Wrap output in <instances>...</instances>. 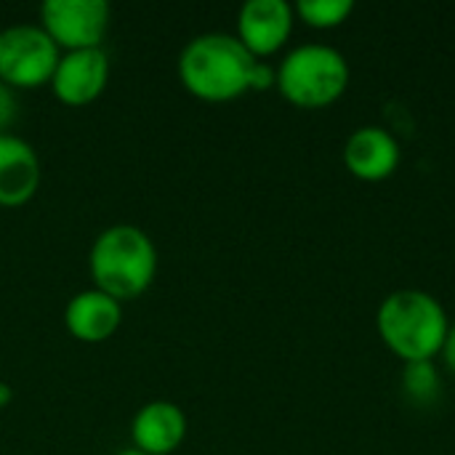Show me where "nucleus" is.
<instances>
[{"instance_id":"1","label":"nucleus","mask_w":455,"mask_h":455,"mask_svg":"<svg viewBox=\"0 0 455 455\" xmlns=\"http://www.w3.org/2000/svg\"><path fill=\"white\" fill-rule=\"evenodd\" d=\"M256 56L227 32H203L179 53L181 85L203 101H232L251 91Z\"/></svg>"},{"instance_id":"2","label":"nucleus","mask_w":455,"mask_h":455,"mask_svg":"<svg viewBox=\"0 0 455 455\" xmlns=\"http://www.w3.org/2000/svg\"><path fill=\"white\" fill-rule=\"evenodd\" d=\"M381 341L403 363L435 360L451 331L445 307L427 291L403 288L389 293L376 315Z\"/></svg>"},{"instance_id":"3","label":"nucleus","mask_w":455,"mask_h":455,"mask_svg":"<svg viewBox=\"0 0 455 455\" xmlns=\"http://www.w3.org/2000/svg\"><path fill=\"white\" fill-rule=\"evenodd\" d=\"M88 267L93 288L123 304L152 285L157 272V248L144 229L133 224H115L96 235Z\"/></svg>"},{"instance_id":"4","label":"nucleus","mask_w":455,"mask_h":455,"mask_svg":"<svg viewBox=\"0 0 455 455\" xmlns=\"http://www.w3.org/2000/svg\"><path fill=\"white\" fill-rule=\"evenodd\" d=\"M349 64L341 51L325 43H304L288 51L277 67V91L293 107L323 109L344 96Z\"/></svg>"},{"instance_id":"5","label":"nucleus","mask_w":455,"mask_h":455,"mask_svg":"<svg viewBox=\"0 0 455 455\" xmlns=\"http://www.w3.org/2000/svg\"><path fill=\"white\" fill-rule=\"evenodd\" d=\"M59 56V45L40 24H11L0 29V80L11 88L51 83Z\"/></svg>"},{"instance_id":"6","label":"nucleus","mask_w":455,"mask_h":455,"mask_svg":"<svg viewBox=\"0 0 455 455\" xmlns=\"http://www.w3.org/2000/svg\"><path fill=\"white\" fill-rule=\"evenodd\" d=\"M109 13L107 0H45L40 5V27L59 51L101 48Z\"/></svg>"},{"instance_id":"7","label":"nucleus","mask_w":455,"mask_h":455,"mask_svg":"<svg viewBox=\"0 0 455 455\" xmlns=\"http://www.w3.org/2000/svg\"><path fill=\"white\" fill-rule=\"evenodd\" d=\"M109 80V56L104 48L64 51L51 75L53 96L69 107H83L99 99Z\"/></svg>"},{"instance_id":"8","label":"nucleus","mask_w":455,"mask_h":455,"mask_svg":"<svg viewBox=\"0 0 455 455\" xmlns=\"http://www.w3.org/2000/svg\"><path fill=\"white\" fill-rule=\"evenodd\" d=\"M296 11L285 0H248L237 13V40L259 59L280 51L293 32Z\"/></svg>"},{"instance_id":"9","label":"nucleus","mask_w":455,"mask_h":455,"mask_svg":"<svg viewBox=\"0 0 455 455\" xmlns=\"http://www.w3.org/2000/svg\"><path fill=\"white\" fill-rule=\"evenodd\" d=\"M400 141L379 125L357 128L344 144V165L360 181H384L400 165Z\"/></svg>"},{"instance_id":"10","label":"nucleus","mask_w":455,"mask_h":455,"mask_svg":"<svg viewBox=\"0 0 455 455\" xmlns=\"http://www.w3.org/2000/svg\"><path fill=\"white\" fill-rule=\"evenodd\" d=\"M43 181V165L29 141L16 133L0 136V205L16 208L35 197Z\"/></svg>"},{"instance_id":"11","label":"nucleus","mask_w":455,"mask_h":455,"mask_svg":"<svg viewBox=\"0 0 455 455\" xmlns=\"http://www.w3.org/2000/svg\"><path fill=\"white\" fill-rule=\"evenodd\" d=\"M131 437L141 453L171 455L187 437V416L171 400H152L136 411Z\"/></svg>"},{"instance_id":"12","label":"nucleus","mask_w":455,"mask_h":455,"mask_svg":"<svg viewBox=\"0 0 455 455\" xmlns=\"http://www.w3.org/2000/svg\"><path fill=\"white\" fill-rule=\"evenodd\" d=\"M123 320V304L99 288H88L75 293L64 307L67 331L85 344L107 341Z\"/></svg>"},{"instance_id":"13","label":"nucleus","mask_w":455,"mask_h":455,"mask_svg":"<svg viewBox=\"0 0 455 455\" xmlns=\"http://www.w3.org/2000/svg\"><path fill=\"white\" fill-rule=\"evenodd\" d=\"M403 389L405 395L419 403V405H429L437 400L440 395V371L435 365V360H419V363H405L403 371Z\"/></svg>"},{"instance_id":"14","label":"nucleus","mask_w":455,"mask_h":455,"mask_svg":"<svg viewBox=\"0 0 455 455\" xmlns=\"http://www.w3.org/2000/svg\"><path fill=\"white\" fill-rule=\"evenodd\" d=\"M293 11L309 27L331 29V27H339L341 21H347V16L355 11V3L352 0H301Z\"/></svg>"},{"instance_id":"15","label":"nucleus","mask_w":455,"mask_h":455,"mask_svg":"<svg viewBox=\"0 0 455 455\" xmlns=\"http://www.w3.org/2000/svg\"><path fill=\"white\" fill-rule=\"evenodd\" d=\"M16 112H19V104H16L13 88L0 80V136L8 133L11 123L16 120Z\"/></svg>"},{"instance_id":"16","label":"nucleus","mask_w":455,"mask_h":455,"mask_svg":"<svg viewBox=\"0 0 455 455\" xmlns=\"http://www.w3.org/2000/svg\"><path fill=\"white\" fill-rule=\"evenodd\" d=\"M272 85H277V69L264 61H256L251 75V91H267Z\"/></svg>"},{"instance_id":"17","label":"nucleus","mask_w":455,"mask_h":455,"mask_svg":"<svg viewBox=\"0 0 455 455\" xmlns=\"http://www.w3.org/2000/svg\"><path fill=\"white\" fill-rule=\"evenodd\" d=\"M443 360H445V365L451 368V373H455V325L448 331V336H445V344H443Z\"/></svg>"},{"instance_id":"18","label":"nucleus","mask_w":455,"mask_h":455,"mask_svg":"<svg viewBox=\"0 0 455 455\" xmlns=\"http://www.w3.org/2000/svg\"><path fill=\"white\" fill-rule=\"evenodd\" d=\"M11 400H13V389H11L8 384H3V381H0V408H5Z\"/></svg>"},{"instance_id":"19","label":"nucleus","mask_w":455,"mask_h":455,"mask_svg":"<svg viewBox=\"0 0 455 455\" xmlns=\"http://www.w3.org/2000/svg\"><path fill=\"white\" fill-rule=\"evenodd\" d=\"M115 455H147V453H141V451H136V448H125V451H120V453H115Z\"/></svg>"}]
</instances>
